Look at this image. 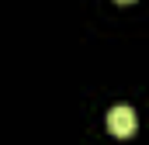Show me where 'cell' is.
<instances>
[{
  "label": "cell",
  "instance_id": "obj_1",
  "mask_svg": "<svg viewBox=\"0 0 149 145\" xmlns=\"http://www.w3.org/2000/svg\"><path fill=\"white\" fill-rule=\"evenodd\" d=\"M108 131H111L114 138L135 135V110L132 107H111L108 110Z\"/></svg>",
  "mask_w": 149,
  "mask_h": 145
},
{
  "label": "cell",
  "instance_id": "obj_2",
  "mask_svg": "<svg viewBox=\"0 0 149 145\" xmlns=\"http://www.w3.org/2000/svg\"><path fill=\"white\" fill-rule=\"evenodd\" d=\"M118 3H132V0H118Z\"/></svg>",
  "mask_w": 149,
  "mask_h": 145
}]
</instances>
